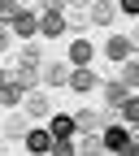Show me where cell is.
<instances>
[{"instance_id": "4fadbf2b", "label": "cell", "mask_w": 139, "mask_h": 156, "mask_svg": "<svg viewBox=\"0 0 139 156\" xmlns=\"http://www.w3.org/2000/svg\"><path fill=\"white\" fill-rule=\"evenodd\" d=\"M48 83H65V69L61 65H48Z\"/></svg>"}, {"instance_id": "6da1fadb", "label": "cell", "mask_w": 139, "mask_h": 156, "mask_svg": "<svg viewBox=\"0 0 139 156\" xmlns=\"http://www.w3.org/2000/svg\"><path fill=\"white\" fill-rule=\"evenodd\" d=\"M74 126H78L74 117H52V130H48V134H52L57 143H70V130H74Z\"/></svg>"}, {"instance_id": "8992f818", "label": "cell", "mask_w": 139, "mask_h": 156, "mask_svg": "<svg viewBox=\"0 0 139 156\" xmlns=\"http://www.w3.org/2000/svg\"><path fill=\"white\" fill-rule=\"evenodd\" d=\"M126 143H130V139H126V130H117V126H109V130H104V147H117V152H122Z\"/></svg>"}, {"instance_id": "5bb4252c", "label": "cell", "mask_w": 139, "mask_h": 156, "mask_svg": "<svg viewBox=\"0 0 139 156\" xmlns=\"http://www.w3.org/2000/svg\"><path fill=\"white\" fill-rule=\"evenodd\" d=\"M126 83H139V61H130V65H126Z\"/></svg>"}, {"instance_id": "8fae6325", "label": "cell", "mask_w": 139, "mask_h": 156, "mask_svg": "<svg viewBox=\"0 0 139 156\" xmlns=\"http://www.w3.org/2000/svg\"><path fill=\"white\" fill-rule=\"evenodd\" d=\"M91 13H96V22H109V17H113V5H96Z\"/></svg>"}, {"instance_id": "e0dca14e", "label": "cell", "mask_w": 139, "mask_h": 156, "mask_svg": "<svg viewBox=\"0 0 139 156\" xmlns=\"http://www.w3.org/2000/svg\"><path fill=\"white\" fill-rule=\"evenodd\" d=\"M5 44H9V35H5V30H0V52H5Z\"/></svg>"}, {"instance_id": "30bf717a", "label": "cell", "mask_w": 139, "mask_h": 156, "mask_svg": "<svg viewBox=\"0 0 139 156\" xmlns=\"http://www.w3.org/2000/svg\"><path fill=\"white\" fill-rule=\"evenodd\" d=\"M126 52H130V44H126V39H113V44H109V56H113V61H122Z\"/></svg>"}, {"instance_id": "ba28073f", "label": "cell", "mask_w": 139, "mask_h": 156, "mask_svg": "<svg viewBox=\"0 0 139 156\" xmlns=\"http://www.w3.org/2000/svg\"><path fill=\"white\" fill-rule=\"evenodd\" d=\"M13 26H17V35H35V26H39V22H35L31 13H17V22H13Z\"/></svg>"}, {"instance_id": "7a4b0ae2", "label": "cell", "mask_w": 139, "mask_h": 156, "mask_svg": "<svg viewBox=\"0 0 139 156\" xmlns=\"http://www.w3.org/2000/svg\"><path fill=\"white\" fill-rule=\"evenodd\" d=\"M39 30H44V35H61V30H65L61 13H57V9H48V13H44V22H39Z\"/></svg>"}, {"instance_id": "9a60e30c", "label": "cell", "mask_w": 139, "mask_h": 156, "mask_svg": "<svg viewBox=\"0 0 139 156\" xmlns=\"http://www.w3.org/2000/svg\"><path fill=\"white\" fill-rule=\"evenodd\" d=\"M52 156H74V152H70V143H57V147H52Z\"/></svg>"}, {"instance_id": "7c38bea8", "label": "cell", "mask_w": 139, "mask_h": 156, "mask_svg": "<svg viewBox=\"0 0 139 156\" xmlns=\"http://www.w3.org/2000/svg\"><path fill=\"white\" fill-rule=\"evenodd\" d=\"M122 113L130 117V122H139V100H126V104H122Z\"/></svg>"}, {"instance_id": "ac0fdd59", "label": "cell", "mask_w": 139, "mask_h": 156, "mask_svg": "<svg viewBox=\"0 0 139 156\" xmlns=\"http://www.w3.org/2000/svg\"><path fill=\"white\" fill-rule=\"evenodd\" d=\"M0 87H5V74H0Z\"/></svg>"}, {"instance_id": "2e32d148", "label": "cell", "mask_w": 139, "mask_h": 156, "mask_svg": "<svg viewBox=\"0 0 139 156\" xmlns=\"http://www.w3.org/2000/svg\"><path fill=\"white\" fill-rule=\"evenodd\" d=\"M122 156H139V147H135V143H126V147H122Z\"/></svg>"}, {"instance_id": "52a82bcc", "label": "cell", "mask_w": 139, "mask_h": 156, "mask_svg": "<svg viewBox=\"0 0 139 156\" xmlns=\"http://www.w3.org/2000/svg\"><path fill=\"white\" fill-rule=\"evenodd\" d=\"M70 61H74V65H87V61H91V44H83V39H78V44L70 48Z\"/></svg>"}, {"instance_id": "277c9868", "label": "cell", "mask_w": 139, "mask_h": 156, "mask_svg": "<svg viewBox=\"0 0 139 156\" xmlns=\"http://www.w3.org/2000/svg\"><path fill=\"white\" fill-rule=\"evenodd\" d=\"M26 147H31V152H48V147H52V134H48V130L26 134Z\"/></svg>"}, {"instance_id": "9c48e42d", "label": "cell", "mask_w": 139, "mask_h": 156, "mask_svg": "<svg viewBox=\"0 0 139 156\" xmlns=\"http://www.w3.org/2000/svg\"><path fill=\"white\" fill-rule=\"evenodd\" d=\"M17 100H22V87H0V104H17Z\"/></svg>"}, {"instance_id": "5b68a950", "label": "cell", "mask_w": 139, "mask_h": 156, "mask_svg": "<svg viewBox=\"0 0 139 156\" xmlns=\"http://www.w3.org/2000/svg\"><path fill=\"white\" fill-rule=\"evenodd\" d=\"M70 87H74V91H91V87H96V78H91L87 69H74V74H70Z\"/></svg>"}, {"instance_id": "3957f363", "label": "cell", "mask_w": 139, "mask_h": 156, "mask_svg": "<svg viewBox=\"0 0 139 156\" xmlns=\"http://www.w3.org/2000/svg\"><path fill=\"white\" fill-rule=\"evenodd\" d=\"M104 104L122 108V104H126V87H122V83H109V87H104Z\"/></svg>"}]
</instances>
